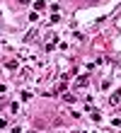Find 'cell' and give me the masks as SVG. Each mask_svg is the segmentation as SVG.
Returning a JSON list of instances; mask_svg holds the SVG:
<instances>
[{"instance_id":"1","label":"cell","mask_w":121,"mask_h":133,"mask_svg":"<svg viewBox=\"0 0 121 133\" xmlns=\"http://www.w3.org/2000/svg\"><path fill=\"white\" fill-rule=\"evenodd\" d=\"M121 102V90L119 92H114V95H111V104H119Z\"/></svg>"},{"instance_id":"2","label":"cell","mask_w":121,"mask_h":133,"mask_svg":"<svg viewBox=\"0 0 121 133\" xmlns=\"http://www.w3.org/2000/svg\"><path fill=\"white\" fill-rule=\"evenodd\" d=\"M85 85H87V77L82 75V77H78V82H75V87H85Z\"/></svg>"},{"instance_id":"3","label":"cell","mask_w":121,"mask_h":133,"mask_svg":"<svg viewBox=\"0 0 121 133\" xmlns=\"http://www.w3.org/2000/svg\"><path fill=\"white\" fill-rule=\"evenodd\" d=\"M7 70H17V61H10V63H7Z\"/></svg>"},{"instance_id":"4","label":"cell","mask_w":121,"mask_h":133,"mask_svg":"<svg viewBox=\"0 0 121 133\" xmlns=\"http://www.w3.org/2000/svg\"><path fill=\"white\" fill-rule=\"evenodd\" d=\"M63 99H66V102H75V97H73V95H68V92H63Z\"/></svg>"},{"instance_id":"5","label":"cell","mask_w":121,"mask_h":133,"mask_svg":"<svg viewBox=\"0 0 121 133\" xmlns=\"http://www.w3.org/2000/svg\"><path fill=\"white\" fill-rule=\"evenodd\" d=\"M17 3H20V5H27V3H29V0H17Z\"/></svg>"}]
</instances>
